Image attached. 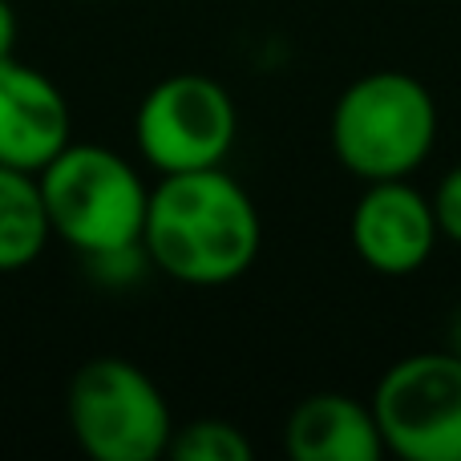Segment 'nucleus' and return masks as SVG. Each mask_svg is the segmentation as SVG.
Listing matches in <instances>:
<instances>
[{"label": "nucleus", "mask_w": 461, "mask_h": 461, "mask_svg": "<svg viewBox=\"0 0 461 461\" xmlns=\"http://www.w3.org/2000/svg\"><path fill=\"white\" fill-rule=\"evenodd\" d=\"M73 142V110L49 73L0 61V167L41 175Z\"/></svg>", "instance_id": "nucleus-8"}, {"label": "nucleus", "mask_w": 461, "mask_h": 461, "mask_svg": "<svg viewBox=\"0 0 461 461\" xmlns=\"http://www.w3.org/2000/svg\"><path fill=\"white\" fill-rule=\"evenodd\" d=\"M284 449L295 461H381L384 441L376 429L373 405L344 397V393H316L300 401L284 425Z\"/></svg>", "instance_id": "nucleus-9"}, {"label": "nucleus", "mask_w": 461, "mask_h": 461, "mask_svg": "<svg viewBox=\"0 0 461 461\" xmlns=\"http://www.w3.org/2000/svg\"><path fill=\"white\" fill-rule=\"evenodd\" d=\"M348 235L376 276H413L429 263L441 230L429 194H421L409 178H381L357 199Z\"/></svg>", "instance_id": "nucleus-7"}, {"label": "nucleus", "mask_w": 461, "mask_h": 461, "mask_svg": "<svg viewBox=\"0 0 461 461\" xmlns=\"http://www.w3.org/2000/svg\"><path fill=\"white\" fill-rule=\"evenodd\" d=\"M373 417L384 454L405 461H461V357L413 352L376 381Z\"/></svg>", "instance_id": "nucleus-5"}, {"label": "nucleus", "mask_w": 461, "mask_h": 461, "mask_svg": "<svg viewBox=\"0 0 461 461\" xmlns=\"http://www.w3.org/2000/svg\"><path fill=\"white\" fill-rule=\"evenodd\" d=\"M65 417L94 461H154L175 433L158 384L122 357H94L69 376Z\"/></svg>", "instance_id": "nucleus-4"}, {"label": "nucleus", "mask_w": 461, "mask_h": 461, "mask_svg": "<svg viewBox=\"0 0 461 461\" xmlns=\"http://www.w3.org/2000/svg\"><path fill=\"white\" fill-rule=\"evenodd\" d=\"M167 454L178 461H251V441L243 438L239 425L199 417L191 425H175Z\"/></svg>", "instance_id": "nucleus-11"}, {"label": "nucleus", "mask_w": 461, "mask_h": 461, "mask_svg": "<svg viewBox=\"0 0 461 461\" xmlns=\"http://www.w3.org/2000/svg\"><path fill=\"white\" fill-rule=\"evenodd\" d=\"M16 32H21V24H16V8L8 5V0H0V61L16 57Z\"/></svg>", "instance_id": "nucleus-13"}, {"label": "nucleus", "mask_w": 461, "mask_h": 461, "mask_svg": "<svg viewBox=\"0 0 461 461\" xmlns=\"http://www.w3.org/2000/svg\"><path fill=\"white\" fill-rule=\"evenodd\" d=\"M37 183L49 227L73 251L89 259H122L142 247L150 191L118 150L69 142Z\"/></svg>", "instance_id": "nucleus-2"}, {"label": "nucleus", "mask_w": 461, "mask_h": 461, "mask_svg": "<svg viewBox=\"0 0 461 461\" xmlns=\"http://www.w3.org/2000/svg\"><path fill=\"white\" fill-rule=\"evenodd\" d=\"M259 239L263 227L251 194L219 167L162 175L146 203L142 251L178 284H230L255 263Z\"/></svg>", "instance_id": "nucleus-1"}, {"label": "nucleus", "mask_w": 461, "mask_h": 461, "mask_svg": "<svg viewBox=\"0 0 461 461\" xmlns=\"http://www.w3.org/2000/svg\"><path fill=\"white\" fill-rule=\"evenodd\" d=\"M429 203H433V219H438L441 239L461 247V167H454L441 178L438 191L429 194Z\"/></svg>", "instance_id": "nucleus-12"}, {"label": "nucleus", "mask_w": 461, "mask_h": 461, "mask_svg": "<svg viewBox=\"0 0 461 461\" xmlns=\"http://www.w3.org/2000/svg\"><path fill=\"white\" fill-rule=\"evenodd\" d=\"M235 134V102L207 73H170L134 113V142L158 175L223 167Z\"/></svg>", "instance_id": "nucleus-6"}, {"label": "nucleus", "mask_w": 461, "mask_h": 461, "mask_svg": "<svg viewBox=\"0 0 461 461\" xmlns=\"http://www.w3.org/2000/svg\"><path fill=\"white\" fill-rule=\"evenodd\" d=\"M438 142V102L401 69L357 77L332 110V150L360 183L409 178Z\"/></svg>", "instance_id": "nucleus-3"}, {"label": "nucleus", "mask_w": 461, "mask_h": 461, "mask_svg": "<svg viewBox=\"0 0 461 461\" xmlns=\"http://www.w3.org/2000/svg\"><path fill=\"white\" fill-rule=\"evenodd\" d=\"M53 239L37 175L0 167V271H21L41 259Z\"/></svg>", "instance_id": "nucleus-10"}, {"label": "nucleus", "mask_w": 461, "mask_h": 461, "mask_svg": "<svg viewBox=\"0 0 461 461\" xmlns=\"http://www.w3.org/2000/svg\"><path fill=\"white\" fill-rule=\"evenodd\" d=\"M454 357H461V308L454 312V320H449V344H446Z\"/></svg>", "instance_id": "nucleus-14"}]
</instances>
